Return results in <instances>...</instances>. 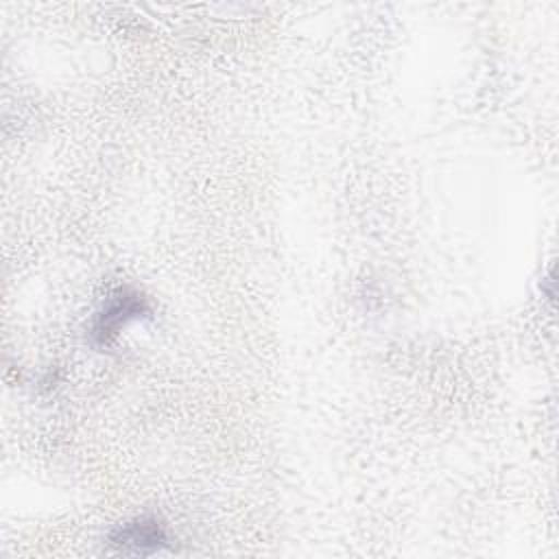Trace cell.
Returning a JSON list of instances; mask_svg holds the SVG:
<instances>
[{
	"label": "cell",
	"instance_id": "6da1fadb",
	"mask_svg": "<svg viewBox=\"0 0 559 559\" xmlns=\"http://www.w3.org/2000/svg\"><path fill=\"white\" fill-rule=\"evenodd\" d=\"M144 314H148L146 299L131 288H118L105 299L103 308L96 312L90 325V341L98 347H105L129 321Z\"/></svg>",
	"mask_w": 559,
	"mask_h": 559
},
{
	"label": "cell",
	"instance_id": "7a4b0ae2",
	"mask_svg": "<svg viewBox=\"0 0 559 559\" xmlns=\"http://www.w3.org/2000/svg\"><path fill=\"white\" fill-rule=\"evenodd\" d=\"M109 542L124 555H151L168 544V535L155 518H135L118 526Z\"/></svg>",
	"mask_w": 559,
	"mask_h": 559
}]
</instances>
